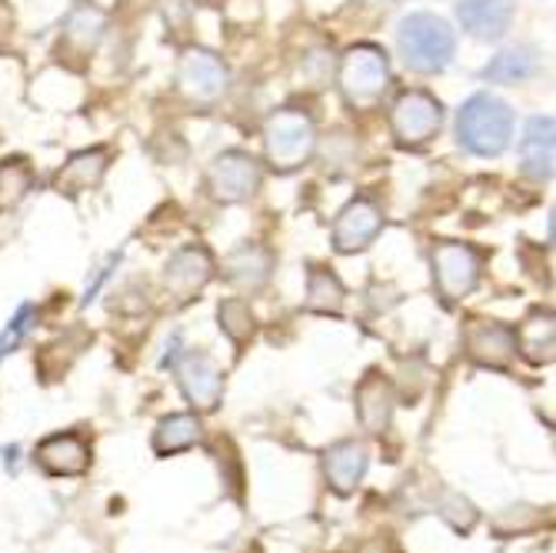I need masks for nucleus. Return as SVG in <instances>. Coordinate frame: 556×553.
<instances>
[{"label": "nucleus", "instance_id": "0eeeda50", "mask_svg": "<svg viewBox=\"0 0 556 553\" xmlns=\"http://www.w3.org/2000/svg\"><path fill=\"white\" fill-rule=\"evenodd\" d=\"M261 180H264V171L257 158H250L247 150H224L207 171V190L220 204H243V200L257 193Z\"/></svg>", "mask_w": 556, "mask_h": 553}, {"label": "nucleus", "instance_id": "c85d7f7f", "mask_svg": "<svg viewBox=\"0 0 556 553\" xmlns=\"http://www.w3.org/2000/svg\"><path fill=\"white\" fill-rule=\"evenodd\" d=\"M254 553H257V550H254Z\"/></svg>", "mask_w": 556, "mask_h": 553}, {"label": "nucleus", "instance_id": "20e7f679", "mask_svg": "<svg viewBox=\"0 0 556 553\" xmlns=\"http://www.w3.org/2000/svg\"><path fill=\"white\" fill-rule=\"evenodd\" d=\"M264 150L274 171H296L303 167L317 150V124L311 114L296 108H283L267 117L264 124Z\"/></svg>", "mask_w": 556, "mask_h": 553}, {"label": "nucleus", "instance_id": "7ed1b4c3", "mask_svg": "<svg viewBox=\"0 0 556 553\" xmlns=\"http://www.w3.org/2000/svg\"><path fill=\"white\" fill-rule=\"evenodd\" d=\"M337 84H340V93H343V100L350 108L370 111V108L380 104L387 87H390V58L374 43L350 47L346 54L340 58Z\"/></svg>", "mask_w": 556, "mask_h": 553}, {"label": "nucleus", "instance_id": "39448f33", "mask_svg": "<svg viewBox=\"0 0 556 553\" xmlns=\"http://www.w3.org/2000/svg\"><path fill=\"white\" fill-rule=\"evenodd\" d=\"M433 284L437 293L446 300V304H457V300L470 297L480 284V271H483V257L480 250L460 240H440L433 247Z\"/></svg>", "mask_w": 556, "mask_h": 553}, {"label": "nucleus", "instance_id": "ddd939ff", "mask_svg": "<svg viewBox=\"0 0 556 553\" xmlns=\"http://www.w3.org/2000/svg\"><path fill=\"white\" fill-rule=\"evenodd\" d=\"M37 464L50 477H80L90 467V443L80 433H54L37 447Z\"/></svg>", "mask_w": 556, "mask_h": 553}, {"label": "nucleus", "instance_id": "5701e85b", "mask_svg": "<svg viewBox=\"0 0 556 553\" xmlns=\"http://www.w3.org/2000/svg\"><path fill=\"white\" fill-rule=\"evenodd\" d=\"M533 71H536V50H530V47H510V50H503V54H496L483 67V77L486 80H496V84H520Z\"/></svg>", "mask_w": 556, "mask_h": 553}, {"label": "nucleus", "instance_id": "f8f14e48", "mask_svg": "<svg viewBox=\"0 0 556 553\" xmlns=\"http://www.w3.org/2000/svg\"><path fill=\"white\" fill-rule=\"evenodd\" d=\"M177 380H180L184 397L197 411H217L220 393H224V374L214 364V357L200 354V350H190L177 367Z\"/></svg>", "mask_w": 556, "mask_h": 553}, {"label": "nucleus", "instance_id": "6ab92c4d", "mask_svg": "<svg viewBox=\"0 0 556 553\" xmlns=\"http://www.w3.org/2000/svg\"><path fill=\"white\" fill-rule=\"evenodd\" d=\"M553 137H556L553 117H530L523 140H520L523 174L530 180H549L553 177Z\"/></svg>", "mask_w": 556, "mask_h": 553}, {"label": "nucleus", "instance_id": "9b49d317", "mask_svg": "<svg viewBox=\"0 0 556 553\" xmlns=\"http://www.w3.org/2000/svg\"><path fill=\"white\" fill-rule=\"evenodd\" d=\"M464 343H467L470 361L480 367L507 370L510 361L517 357V334L514 327L500 321H470L464 330Z\"/></svg>", "mask_w": 556, "mask_h": 553}, {"label": "nucleus", "instance_id": "4468645a", "mask_svg": "<svg viewBox=\"0 0 556 553\" xmlns=\"http://www.w3.org/2000/svg\"><path fill=\"white\" fill-rule=\"evenodd\" d=\"M514 0H460L457 17L477 40H500L514 24Z\"/></svg>", "mask_w": 556, "mask_h": 553}, {"label": "nucleus", "instance_id": "f03ea898", "mask_svg": "<svg viewBox=\"0 0 556 553\" xmlns=\"http://www.w3.org/2000/svg\"><path fill=\"white\" fill-rule=\"evenodd\" d=\"M457 137L477 158H500L514 140V111L493 93H473L460 108Z\"/></svg>", "mask_w": 556, "mask_h": 553}, {"label": "nucleus", "instance_id": "bb28decb", "mask_svg": "<svg viewBox=\"0 0 556 553\" xmlns=\"http://www.w3.org/2000/svg\"><path fill=\"white\" fill-rule=\"evenodd\" d=\"M440 517L453 527V530H460V533H467V530H473V524H477V511H473V504L470 500H464L460 493H450L443 504H440Z\"/></svg>", "mask_w": 556, "mask_h": 553}, {"label": "nucleus", "instance_id": "412c9836", "mask_svg": "<svg viewBox=\"0 0 556 553\" xmlns=\"http://www.w3.org/2000/svg\"><path fill=\"white\" fill-rule=\"evenodd\" d=\"M104 30H108V17L90 4H80L71 11V17L64 24V47L80 58H87L90 50L100 43V37H104Z\"/></svg>", "mask_w": 556, "mask_h": 553}, {"label": "nucleus", "instance_id": "f257e3e1", "mask_svg": "<svg viewBox=\"0 0 556 553\" xmlns=\"http://www.w3.org/2000/svg\"><path fill=\"white\" fill-rule=\"evenodd\" d=\"M400 58L417 74H440L457 54V34L437 14H407L396 27Z\"/></svg>", "mask_w": 556, "mask_h": 553}, {"label": "nucleus", "instance_id": "6e6552de", "mask_svg": "<svg viewBox=\"0 0 556 553\" xmlns=\"http://www.w3.org/2000/svg\"><path fill=\"white\" fill-rule=\"evenodd\" d=\"M230 74L224 67V61L211 50L190 47L177 61V90L193 100V104H217V100L227 93Z\"/></svg>", "mask_w": 556, "mask_h": 553}, {"label": "nucleus", "instance_id": "2eb2a0df", "mask_svg": "<svg viewBox=\"0 0 556 553\" xmlns=\"http://www.w3.org/2000/svg\"><path fill=\"white\" fill-rule=\"evenodd\" d=\"M367 464H370L367 447L357 440H340L324 454V474H327L330 487L343 497L357 490V483L367 474Z\"/></svg>", "mask_w": 556, "mask_h": 553}, {"label": "nucleus", "instance_id": "423d86ee", "mask_svg": "<svg viewBox=\"0 0 556 553\" xmlns=\"http://www.w3.org/2000/svg\"><path fill=\"white\" fill-rule=\"evenodd\" d=\"M443 127V104L427 90H403L390 108V130L400 147H424Z\"/></svg>", "mask_w": 556, "mask_h": 553}, {"label": "nucleus", "instance_id": "aec40b11", "mask_svg": "<svg viewBox=\"0 0 556 553\" xmlns=\"http://www.w3.org/2000/svg\"><path fill=\"white\" fill-rule=\"evenodd\" d=\"M517 334V350L536 367L553 364V350H556V327H553V314L549 311H533Z\"/></svg>", "mask_w": 556, "mask_h": 553}, {"label": "nucleus", "instance_id": "dca6fc26", "mask_svg": "<svg viewBox=\"0 0 556 553\" xmlns=\"http://www.w3.org/2000/svg\"><path fill=\"white\" fill-rule=\"evenodd\" d=\"M274 274V254L261 243H240L224 261V277L240 290H261Z\"/></svg>", "mask_w": 556, "mask_h": 553}, {"label": "nucleus", "instance_id": "4be33fe9", "mask_svg": "<svg viewBox=\"0 0 556 553\" xmlns=\"http://www.w3.org/2000/svg\"><path fill=\"white\" fill-rule=\"evenodd\" d=\"M200 440V420L193 414H170L154 430V450L161 457H174L180 450H190Z\"/></svg>", "mask_w": 556, "mask_h": 553}, {"label": "nucleus", "instance_id": "b1692460", "mask_svg": "<svg viewBox=\"0 0 556 553\" xmlns=\"http://www.w3.org/2000/svg\"><path fill=\"white\" fill-rule=\"evenodd\" d=\"M343 284L337 274L324 271V267H311L307 274V311L314 314H340L343 311Z\"/></svg>", "mask_w": 556, "mask_h": 553}, {"label": "nucleus", "instance_id": "a878e982", "mask_svg": "<svg viewBox=\"0 0 556 553\" xmlns=\"http://www.w3.org/2000/svg\"><path fill=\"white\" fill-rule=\"evenodd\" d=\"M217 321H220V330L233 340V343H247L257 330V321H254V311L243 297H230L217 307Z\"/></svg>", "mask_w": 556, "mask_h": 553}, {"label": "nucleus", "instance_id": "9d476101", "mask_svg": "<svg viewBox=\"0 0 556 553\" xmlns=\"http://www.w3.org/2000/svg\"><path fill=\"white\" fill-rule=\"evenodd\" d=\"M380 230H383L380 208L367 197H357L333 221V247L340 254H361V250H367L380 237Z\"/></svg>", "mask_w": 556, "mask_h": 553}, {"label": "nucleus", "instance_id": "f3484780", "mask_svg": "<svg viewBox=\"0 0 556 553\" xmlns=\"http://www.w3.org/2000/svg\"><path fill=\"white\" fill-rule=\"evenodd\" d=\"M108 150L104 147H90V150H80L74 154L54 177V190L58 193H67V197H77V193H87L93 190L100 180L108 174Z\"/></svg>", "mask_w": 556, "mask_h": 553}, {"label": "nucleus", "instance_id": "393cba45", "mask_svg": "<svg viewBox=\"0 0 556 553\" xmlns=\"http://www.w3.org/2000/svg\"><path fill=\"white\" fill-rule=\"evenodd\" d=\"M34 187V171L27 167V161L14 158V161H0V211H8L30 193Z\"/></svg>", "mask_w": 556, "mask_h": 553}, {"label": "nucleus", "instance_id": "1a4fd4ad", "mask_svg": "<svg viewBox=\"0 0 556 553\" xmlns=\"http://www.w3.org/2000/svg\"><path fill=\"white\" fill-rule=\"evenodd\" d=\"M214 271H217V264H214V254L207 247H200V243L180 247L177 254L164 264V290L174 300H180V304H187V300H193L214 280Z\"/></svg>", "mask_w": 556, "mask_h": 553}, {"label": "nucleus", "instance_id": "a211bd4d", "mask_svg": "<svg viewBox=\"0 0 556 553\" xmlns=\"http://www.w3.org/2000/svg\"><path fill=\"white\" fill-rule=\"evenodd\" d=\"M353 400H357V417H361L367 433H383L390 427L393 404H396L390 380H383L380 374H367Z\"/></svg>", "mask_w": 556, "mask_h": 553}, {"label": "nucleus", "instance_id": "cd10ccee", "mask_svg": "<svg viewBox=\"0 0 556 553\" xmlns=\"http://www.w3.org/2000/svg\"><path fill=\"white\" fill-rule=\"evenodd\" d=\"M34 317H37V311L30 307V304H24L17 314H14V321L4 327V334H0V361H4L8 354H14L17 350V343L27 337V330H30V324H34Z\"/></svg>", "mask_w": 556, "mask_h": 553}]
</instances>
